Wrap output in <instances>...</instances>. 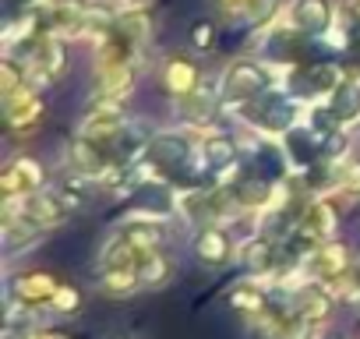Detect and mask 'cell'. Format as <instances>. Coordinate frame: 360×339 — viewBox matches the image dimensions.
Masks as SVG:
<instances>
[{"mask_svg": "<svg viewBox=\"0 0 360 339\" xmlns=\"http://www.w3.org/2000/svg\"><path fill=\"white\" fill-rule=\"evenodd\" d=\"M262 85H265V75H262L255 64H237V68L230 71L226 92H230L233 99H244V96H255V92H262Z\"/></svg>", "mask_w": 360, "mask_h": 339, "instance_id": "6da1fadb", "label": "cell"}, {"mask_svg": "<svg viewBox=\"0 0 360 339\" xmlns=\"http://www.w3.org/2000/svg\"><path fill=\"white\" fill-rule=\"evenodd\" d=\"M297 22H300L307 32H321V29L328 25V8H325V0H300Z\"/></svg>", "mask_w": 360, "mask_h": 339, "instance_id": "7a4b0ae2", "label": "cell"}, {"mask_svg": "<svg viewBox=\"0 0 360 339\" xmlns=\"http://www.w3.org/2000/svg\"><path fill=\"white\" fill-rule=\"evenodd\" d=\"M25 216H29V223H32V226H50V223L60 216V209H57V202H50V198L36 195V198H29V202H25Z\"/></svg>", "mask_w": 360, "mask_h": 339, "instance_id": "3957f363", "label": "cell"}, {"mask_svg": "<svg viewBox=\"0 0 360 339\" xmlns=\"http://www.w3.org/2000/svg\"><path fill=\"white\" fill-rule=\"evenodd\" d=\"M198 255L205 258V262H223L226 258V251H230V244H226V234H219V230H205L202 237H198Z\"/></svg>", "mask_w": 360, "mask_h": 339, "instance_id": "277c9868", "label": "cell"}, {"mask_svg": "<svg viewBox=\"0 0 360 339\" xmlns=\"http://www.w3.org/2000/svg\"><path fill=\"white\" fill-rule=\"evenodd\" d=\"M360 113V89L356 85H339L335 92V120H353Z\"/></svg>", "mask_w": 360, "mask_h": 339, "instance_id": "5b68a950", "label": "cell"}, {"mask_svg": "<svg viewBox=\"0 0 360 339\" xmlns=\"http://www.w3.org/2000/svg\"><path fill=\"white\" fill-rule=\"evenodd\" d=\"M244 265H248V269H255V272H265V269L272 265V248H269L265 241L248 244V248H244Z\"/></svg>", "mask_w": 360, "mask_h": 339, "instance_id": "8992f818", "label": "cell"}, {"mask_svg": "<svg viewBox=\"0 0 360 339\" xmlns=\"http://www.w3.org/2000/svg\"><path fill=\"white\" fill-rule=\"evenodd\" d=\"M265 195H269L265 181H248V184H240V188H237V198H240L244 205H262V202H265Z\"/></svg>", "mask_w": 360, "mask_h": 339, "instance_id": "52a82bcc", "label": "cell"}, {"mask_svg": "<svg viewBox=\"0 0 360 339\" xmlns=\"http://www.w3.org/2000/svg\"><path fill=\"white\" fill-rule=\"evenodd\" d=\"M155 155H159L162 162H166V159L176 162V159H184V145H180V138H159V141H155Z\"/></svg>", "mask_w": 360, "mask_h": 339, "instance_id": "ba28073f", "label": "cell"}, {"mask_svg": "<svg viewBox=\"0 0 360 339\" xmlns=\"http://www.w3.org/2000/svg\"><path fill=\"white\" fill-rule=\"evenodd\" d=\"M75 159H78V166H89V170H103V159H99V152L85 141V145H78L75 148Z\"/></svg>", "mask_w": 360, "mask_h": 339, "instance_id": "9c48e42d", "label": "cell"}, {"mask_svg": "<svg viewBox=\"0 0 360 339\" xmlns=\"http://www.w3.org/2000/svg\"><path fill=\"white\" fill-rule=\"evenodd\" d=\"M53 304H60L64 314H75V307H78V293H75V290H57V293H53Z\"/></svg>", "mask_w": 360, "mask_h": 339, "instance_id": "30bf717a", "label": "cell"}, {"mask_svg": "<svg viewBox=\"0 0 360 339\" xmlns=\"http://www.w3.org/2000/svg\"><path fill=\"white\" fill-rule=\"evenodd\" d=\"M191 39H195L198 46H209V43H212V25H209V22H202V25H195V32H191Z\"/></svg>", "mask_w": 360, "mask_h": 339, "instance_id": "8fae6325", "label": "cell"}, {"mask_svg": "<svg viewBox=\"0 0 360 339\" xmlns=\"http://www.w3.org/2000/svg\"><path fill=\"white\" fill-rule=\"evenodd\" d=\"M32 339H64V335H32Z\"/></svg>", "mask_w": 360, "mask_h": 339, "instance_id": "7c38bea8", "label": "cell"}]
</instances>
